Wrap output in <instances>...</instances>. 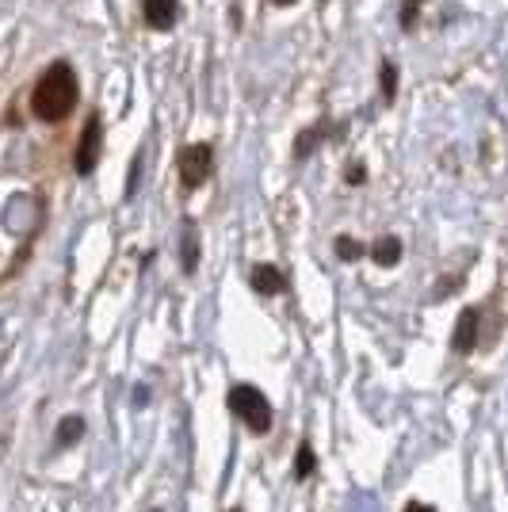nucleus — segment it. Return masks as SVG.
I'll use <instances>...</instances> for the list:
<instances>
[{
	"label": "nucleus",
	"mask_w": 508,
	"mask_h": 512,
	"mask_svg": "<svg viewBox=\"0 0 508 512\" xmlns=\"http://www.w3.org/2000/svg\"><path fill=\"white\" fill-rule=\"evenodd\" d=\"M81 100V85L69 62H50L46 73L31 88V115L39 123H62L73 115V107Z\"/></svg>",
	"instance_id": "nucleus-1"
},
{
	"label": "nucleus",
	"mask_w": 508,
	"mask_h": 512,
	"mask_svg": "<svg viewBox=\"0 0 508 512\" xmlns=\"http://www.w3.org/2000/svg\"><path fill=\"white\" fill-rule=\"evenodd\" d=\"M226 406H230L233 417L249 428V432H256V436H264V432L272 428V402L264 398V390H260V386H253V383L230 386Z\"/></svg>",
	"instance_id": "nucleus-2"
},
{
	"label": "nucleus",
	"mask_w": 508,
	"mask_h": 512,
	"mask_svg": "<svg viewBox=\"0 0 508 512\" xmlns=\"http://www.w3.org/2000/svg\"><path fill=\"white\" fill-rule=\"evenodd\" d=\"M176 169H180V184H184V192H199L214 172V146L211 142L184 146L180 157H176Z\"/></svg>",
	"instance_id": "nucleus-3"
},
{
	"label": "nucleus",
	"mask_w": 508,
	"mask_h": 512,
	"mask_svg": "<svg viewBox=\"0 0 508 512\" xmlns=\"http://www.w3.org/2000/svg\"><path fill=\"white\" fill-rule=\"evenodd\" d=\"M100 150H104V119L92 111L81 130V142H77V157H73L77 176H92V169L100 165Z\"/></svg>",
	"instance_id": "nucleus-4"
},
{
	"label": "nucleus",
	"mask_w": 508,
	"mask_h": 512,
	"mask_svg": "<svg viewBox=\"0 0 508 512\" xmlns=\"http://www.w3.org/2000/svg\"><path fill=\"white\" fill-rule=\"evenodd\" d=\"M478 333H482V310L478 306H466L459 321H455V333H451V352L455 356H470L478 348Z\"/></svg>",
	"instance_id": "nucleus-5"
},
{
	"label": "nucleus",
	"mask_w": 508,
	"mask_h": 512,
	"mask_svg": "<svg viewBox=\"0 0 508 512\" xmlns=\"http://www.w3.org/2000/svg\"><path fill=\"white\" fill-rule=\"evenodd\" d=\"M249 287H253L256 295H264V299H272V295H287V291H291V283H287V276L279 272L276 264H253V272H249Z\"/></svg>",
	"instance_id": "nucleus-6"
},
{
	"label": "nucleus",
	"mask_w": 508,
	"mask_h": 512,
	"mask_svg": "<svg viewBox=\"0 0 508 512\" xmlns=\"http://www.w3.org/2000/svg\"><path fill=\"white\" fill-rule=\"evenodd\" d=\"M344 134V127H333L329 119H321V123H314V127H306L302 134L295 138V157L298 161H306V157H314L318 153V146L325 142V138H340Z\"/></svg>",
	"instance_id": "nucleus-7"
},
{
	"label": "nucleus",
	"mask_w": 508,
	"mask_h": 512,
	"mask_svg": "<svg viewBox=\"0 0 508 512\" xmlns=\"http://www.w3.org/2000/svg\"><path fill=\"white\" fill-rule=\"evenodd\" d=\"M142 16L153 31H172L180 20V0H142Z\"/></svg>",
	"instance_id": "nucleus-8"
},
{
	"label": "nucleus",
	"mask_w": 508,
	"mask_h": 512,
	"mask_svg": "<svg viewBox=\"0 0 508 512\" xmlns=\"http://www.w3.org/2000/svg\"><path fill=\"white\" fill-rule=\"evenodd\" d=\"M180 268H184V276H195V268H199V226H195V218L180 222Z\"/></svg>",
	"instance_id": "nucleus-9"
},
{
	"label": "nucleus",
	"mask_w": 508,
	"mask_h": 512,
	"mask_svg": "<svg viewBox=\"0 0 508 512\" xmlns=\"http://www.w3.org/2000/svg\"><path fill=\"white\" fill-rule=\"evenodd\" d=\"M402 237H394V234H382L375 245H371V260L379 264V268H394V264H402Z\"/></svg>",
	"instance_id": "nucleus-10"
},
{
	"label": "nucleus",
	"mask_w": 508,
	"mask_h": 512,
	"mask_svg": "<svg viewBox=\"0 0 508 512\" xmlns=\"http://www.w3.org/2000/svg\"><path fill=\"white\" fill-rule=\"evenodd\" d=\"M54 440H58V448H73L77 440H85V417H77V413L62 417L54 428Z\"/></svg>",
	"instance_id": "nucleus-11"
},
{
	"label": "nucleus",
	"mask_w": 508,
	"mask_h": 512,
	"mask_svg": "<svg viewBox=\"0 0 508 512\" xmlns=\"http://www.w3.org/2000/svg\"><path fill=\"white\" fill-rule=\"evenodd\" d=\"M314 470H318V451L310 440H302L295 451V482H306V478H314Z\"/></svg>",
	"instance_id": "nucleus-12"
},
{
	"label": "nucleus",
	"mask_w": 508,
	"mask_h": 512,
	"mask_svg": "<svg viewBox=\"0 0 508 512\" xmlns=\"http://www.w3.org/2000/svg\"><path fill=\"white\" fill-rule=\"evenodd\" d=\"M379 92H382V104H394V96H398V65L394 62L379 65Z\"/></svg>",
	"instance_id": "nucleus-13"
},
{
	"label": "nucleus",
	"mask_w": 508,
	"mask_h": 512,
	"mask_svg": "<svg viewBox=\"0 0 508 512\" xmlns=\"http://www.w3.org/2000/svg\"><path fill=\"white\" fill-rule=\"evenodd\" d=\"M333 253H337L340 260H344V264H356V260H360V256H367L371 249H363V245L356 241V237L340 234L337 241H333Z\"/></svg>",
	"instance_id": "nucleus-14"
},
{
	"label": "nucleus",
	"mask_w": 508,
	"mask_h": 512,
	"mask_svg": "<svg viewBox=\"0 0 508 512\" xmlns=\"http://www.w3.org/2000/svg\"><path fill=\"white\" fill-rule=\"evenodd\" d=\"M424 8V0H402V12H398V23L402 31H413L417 27V12Z\"/></svg>",
	"instance_id": "nucleus-15"
},
{
	"label": "nucleus",
	"mask_w": 508,
	"mask_h": 512,
	"mask_svg": "<svg viewBox=\"0 0 508 512\" xmlns=\"http://www.w3.org/2000/svg\"><path fill=\"white\" fill-rule=\"evenodd\" d=\"M344 184H352V188L367 184V165H363V161H352V165L344 169Z\"/></svg>",
	"instance_id": "nucleus-16"
},
{
	"label": "nucleus",
	"mask_w": 508,
	"mask_h": 512,
	"mask_svg": "<svg viewBox=\"0 0 508 512\" xmlns=\"http://www.w3.org/2000/svg\"><path fill=\"white\" fill-rule=\"evenodd\" d=\"M138 172H142V153L134 157V169H130V184H127V195L138 192Z\"/></svg>",
	"instance_id": "nucleus-17"
},
{
	"label": "nucleus",
	"mask_w": 508,
	"mask_h": 512,
	"mask_svg": "<svg viewBox=\"0 0 508 512\" xmlns=\"http://www.w3.org/2000/svg\"><path fill=\"white\" fill-rule=\"evenodd\" d=\"M402 512H436V509H432V505H424V501H409Z\"/></svg>",
	"instance_id": "nucleus-18"
},
{
	"label": "nucleus",
	"mask_w": 508,
	"mask_h": 512,
	"mask_svg": "<svg viewBox=\"0 0 508 512\" xmlns=\"http://www.w3.org/2000/svg\"><path fill=\"white\" fill-rule=\"evenodd\" d=\"M268 4H276V8H291L295 0H268Z\"/></svg>",
	"instance_id": "nucleus-19"
},
{
	"label": "nucleus",
	"mask_w": 508,
	"mask_h": 512,
	"mask_svg": "<svg viewBox=\"0 0 508 512\" xmlns=\"http://www.w3.org/2000/svg\"><path fill=\"white\" fill-rule=\"evenodd\" d=\"M146 512H165V509H146Z\"/></svg>",
	"instance_id": "nucleus-20"
},
{
	"label": "nucleus",
	"mask_w": 508,
	"mask_h": 512,
	"mask_svg": "<svg viewBox=\"0 0 508 512\" xmlns=\"http://www.w3.org/2000/svg\"><path fill=\"white\" fill-rule=\"evenodd\" d=\"M226 512H241V509H226Z\"/></svg>",
	"instance_id": "nucleus-21"
}]
</instances>
